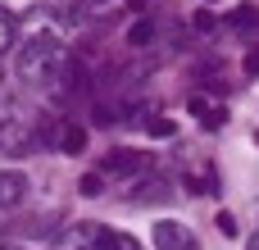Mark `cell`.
I'll return each mask as SVG.
<instances>
[{"mask_svg":"<svg viewBox=\"0 0 259 250\" xmlns=\"http://www.w3.org/2000/svg\"><path fill=\"white\" fill-rule=\"evenodd\" d=\"M228 27H232L237 36H259V9H255V5L232 9V14H228Z\"/></svg>","mask_w":259,"mask_h":250,"instance_id":"10","label":"cell"},{"mask_svg":"<svg viewBox=\"0 0 259 250\" xmlns=\"http://www.w3.org/2000/svg\"><path fill=\"white\" fill-rule=\"evenodd\" d=\"M14 36H18V23H14V14H9V9L0 5V55H5V50L14 46Z\"/></svg>","mask_w":259,"mask_h":250,"instance_id":"13","label":"cell"},{"mask_svg":"<svg viewBox=\"0 0 259 250\" xmlns=\"http://www.w3.org/2000/svg\"><path fill=\"white\" fill-rule=\"evenodd\" d=\"M187 109H191V114L200 118V128H205V132H219V128L228 123V109H223L219 100H205V96H191V100H187Z\"/></svg>","mask_w":259,"mask_h":250,"instance_id":"9","label":"cell"},{"mask_svg":"<svg viewBox=\"0 0 259 250\" xmlns=\"http://www.w3.org/2000/svg\"><path fill=\"white\" fill-rule=\"evenodd\" d=\"M36 128L27 118H0V155H27L36 150Z\"/></svg>","mask_w":259,"mask_h":250,"instance_id":"2","label":"cell"},{"mask_svg":"<svg viewBox=\"0 0 259 250\" xmlns=\"http://www.w3.org/2000/svg\"><path fill=\"white\" fill-rule=\"evenodd\" d=\"M27 173L23 169H0V210H14V205H23L27 200Z\"/></svg>","mask_w":259,"mask_h":250,"instance_id":"7","label":"cell"},{"mask_svg":"<svg viewBox=\"0 0 259 250\" xmlns=\"http://www.w3.org/2000/svg\"><path fill=\"white\" fill-rule=\"evenodd\" d=\"M159 36H164V23H159L155 14H141V18L127 27V46H132V50H155Z\"/></svg>","mask_w":259,"mask_h":250,"instance_id":"6","label":"cell"},{"mask_svg":"<svg viewBox=\"0 0 259 250\" xmlns=\"http://www.w3.org/2000/svg\"><path fill=\"white\" fill-rule=\"evenodd\" d=\"M87 250H141V246H137V237H127V232L100 228V232H96V241H91Z\"/></svg>","mask_w":259,"mask_h":250,"instance_id":"11","label":"cell"},{"mask_svg":"<svg viewBox=\"0 0 259 250\" xmlns=\"http://www.w3.org/2000/svg\"><path fill=\"white\" fill-rule=\"evenodd\" d=\"M164 200H173V182H164V178H146L127 196V205H164Z\"/></svg>","mask_w":259,"mask_h":250,"instance_id":"8","label":"cell"},{"mask_svg":"<svg viewBox=\"0 0 259 250\" xmlns=\"http://www.w3.org/2000/svg\"><path fill=\"white\" fill-rule=\"evenodd\" d=\"M73 5H77V9H105L109 0H73Z\"/></svg>","mask_w":259,"mask_h":250,"instance_id":"20","label":"cell"},{"mask_svg":"<svg viewBox=\"0 0 259 250\" xmlns=\"http://www.w3.org/2000/svg\"><path fill=\"white\" fill-rule=\"evenodd\" d=\"M205 5H219V0H205Z\"/></svg>","mask_w":259,"mask_h":250,"instance_id":"24","label":"cell"},{"mask_svg":"<svg viewBox=\"0 0 259 250\" xmlns=\"http://www.w3.org/2000/svg\"><path fill=\"white\" fill-rule=\"evenodd\" d=\"M246 250H259V228H255V237H250V241H246Z\"/></svg>","mask_w":259,"mask_h":250,"instance_id":"22","label":"cell"},{"mask_svg":"<svg viewBox=\"0 0 259 250\" xmlns=\"http://www.w3.org/2000/svg\"><path fill=\"white\" fill-rule=\"evenodd\" d=\"M150 241H155V250H196V232L182 219H159L150 228Z\"/></svg>","mask_w":259,"mask_h":250,"instance_id":"4","label":"cell"},{"mask_svg":"<svg viewBox=\"0 0 259 250\" xmlns=\"http://www.w3.org/2000/svg\"><path fill=\"white\" fill-rule=\"evenodd\" d=\"M150 132H155V137H173V123H168V118H150Z\"/></svg>","mask_w":259,"mask_h":250,"instance_id":"19","label":"cell"},{"mask_svg":"<svg viewBox=\"0 0 259 250\" xmlns=\"http://www.w3.org/2000/svg\"><path fill=\"white\" fill-rule=\"evenodd\" d=\"M182 187H187L191 196H205V191H209V182H205L200 173H187V178H182Z\"/></svg>","mask_w":259,"mask_h":250,"instance_id":"16","label":"cell"},{"mask_svg":"<svg viewBox=\"0 0 259 250\" xmlns=\"http://www.w3.org/2000/svg\"><path fill=\"white\" fill-rule=\"evenodd\" d=\"M59 150H64V155H82V150H87V128H82V123H73V118H64Z\"/></svg>","mask_w":259,"mask_h":250,"instance_id":"12","label":"cell"},{"mask_svg":"<svg viewBox=\"0 0 259 250\" xmlns=\"http://www.w3.org/2000/svg\"><path fill=\"white\" fill-rule=\"evenodd\" d=\"M219 232H223V237H237V219H232V214H228V210H223V214H219Z\"/></svg>","mask_w":259,"mask_h":250,"instance_id":"17","label":"cell"},{"mask_svg":"<svg viewBox=\"0 0 259 250\" xmlns=\"http://www.w3.org/2000/svg\"><path fill=\"white\" fill-rule=\"evenodd\" d=\"M23 32L27 41H64V18H55L50 5H32L23 18Z\"/></svg>","mask_w":259,"mask_h":250,"instance_id":"3","label":"cell"},{"mask_svg":"<svg viewBox=\"0 0 259 250\" xmlns=\"http://www.w3.org/2000/svg\"><path fill=\"white\" fill-rule=\"evenodd\" d=\"M246 73H250V77H259V46H250V50H246Z\"/></svg>","mask_w":259,"mask_h":250,"instance_id":"18","label":"cell"},{"mask_svg":"<svg viewBox=\"0 0 259 250\" xmlns=\"http://www.w3.org/2000/svg\"><path fill=\"white\" fill-rule=\"evenodd\" d=\"M146 164H150V159H146L141 150H127V146H118V150H109V155L100 159V173H105V178H137Z\"/></svg>","mask_w":259,"mask_h":250,"instance_id":"5","label":"cell"},{"mask_svg":"<svg viewBox=\"0 0 259 250\" xmlns=\"http://www.w3.org/2000/svg\"><path fill=\"white\" fill-rule=\"evenodd\" d=\"M127 9H137V14H146V0H127Z\"/></svg>","mask_w":259,"mask_h":250,"instance_id":"21","label":"cell"},{"mask_svg":"<svg viewBox=\"0 0 259 250\" xmlns=\"http://www.w3.org/2000/svg\"><path fill=\"white\" fill-rule=\"evenodd\" d=\"M196 32H200V36H214V32H219V18H214L209 9H200V14H196Z\"/></svg>","mask_w":259,"mask_h":250,"instance_id":"15","label":"cell"},{"mask_svg":"<svg viewBox=\"0 0 259 250\" xmlns=\"http://www.w3.org/2000/svg\"><path fill=\"white\" fill-rule=\"evenodd\" d=\"M0 250H27V246H9V241H5V246H0Z\"/></svg>","mask_w":259,"mask_h":250,"instance_id":"23","label":"cell"},{"mask_svg":"<svg viewBox=\"0 0 259 250\" xmlns=\"http://www.w3.org/2000/svg\"><path fill=\"white\" fill-rule=\"evenodd\" d=\"M77 191H82V196H100V191H105V173H100V169H96V173H82Z\"/></svg>","mask_w":259,"mask_h":250,"instance_id":"14","label":"cell"},{"mask_svg":"<svg viewBox=\"0 0 259 250\" xmlns=\"http://www.w3.org/2000/svg\"><path fill=\"white\" fill-rule=\"evenodd\" d=\"M68 59H73V55H68L59 41H27V46L18 50V59H14V73H18V82H27V87H50V82L64 77Z\"/></svg>","mask_w":259,"mask_h":250,"instance_id":"1","label":"cell"}]
</instances>
